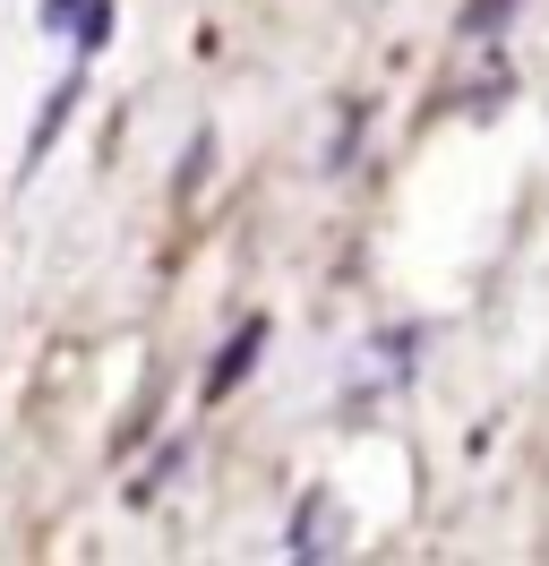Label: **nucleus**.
Segmentation results:
<instances>
[{
  "label": "nucleus",
  "instance_id": "f257e3e1",
  "mask_svg": "<svg viewBox=\"0 0 549 566\" xmlns=\"http://www.w3.org/2000/svg\"><path fill=\"white\" fill-rule=\"evenodd\" d=\"M77 95H86V61L69 52V77H52V95L34 104V129H27V172L61 146V129H69V112H77Z\"/></svg>",
  "mask_w": 549,
  "mask_h": 566
},
{
  "label": "nucleus",
  "instance_id": "f03ea898",
  "mask_svg": "<svg viewBox=\"0 0 549 566\" xmlns=\"http://www.w3.org/2000/svg\"><path fill=\"white\" fill-rule=\"evenodd\" d=\"M283 541H292V558H301V566L335 558V549H343V532H335V497L309 490L301 506H292V532H283Z\"/></svg>",
  "mask_w": 549,
  "mask_h": 566
},
{
  "label": "nucleus",
  "instance_id": "7ed1b4c3",
  "mask_svg": "<svg viewBox=\"0 0 549 566\" xmlns=\"http://www.w3.org/2000/svg\"><path fill=\"white\" fill-rule=\"evenodd\" d=\"M258 353H267V318H240V326H232V344H224V360L206 369V403H224V395H232L240 378L258 369Z\"/></svg>",
  "mask_w": 549,
  "mask_h": 566
},
{
  "label": "nucleus",
  "instance_id": "20e7f679",
  "mask_svg": "<svg viewBox=\"0 0 549 566\" xmlns=\"http://www.w3.org/2000/svg\"><path fill=\"white\" fill-rule=\"evenodd\" d=\"M515 9L524 0H464V43H498L515 27Z\"/></svg>",
  "mask_w": 549,
  "mask_h": 566
},
{
  "label": "nucleus",
  "instance_id": "39448f33",
  "mask_svg": "<svg viewBox=\"0 0 549 566\" xmlns=\"http://www.w3.org/2000/svg\"><path fill=\"white\" fill-rule=\"evenodd\" d=\"M429 344V326H377V360H386V378H404L412 360Z\"/></svg>",
  "mask_w": 549,
  "mask_h": 566
},
{
  "label": "nucleus",
  "instance_id": "423d86ee",
  "mask_svg": "<svg viewBox=\"0 0 549 566\" xmlns=\"http://www.w3.org/2000/svg\"><path fill=\"white\" fill-rule=\"evenodd\" d=\"M180 455H189V438H172L164 455H155V463H146V472H137V481H130V497H155V490H164V481H172V472H180Z\"/></svg>",
  "mask_w": 549,
  "mask_h": 566
},
{
  "label": "nucleus",
  "instance_id": "0eeeda50",
  "mask_svg": "<svg viewBox=\"0 0 549 566\" xmlns=\"http://www.w3.org/2000/svg\"><path fill=\"white\" fill-rule=\"evenodd\" d=\"M77 9H86V0H43L34 18H43V35H69V18H77Z\"/></svg>",
  "mask_w": 549,
  "mask_h": 566
}]
</instances>
